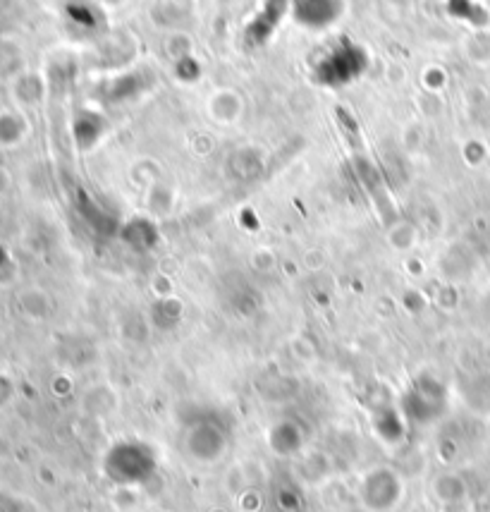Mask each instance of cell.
Masks as SVG:
<instances>
[{
    "mask_svg": "<svg viewBox=\"0 0 490 512\" xmlns=\"http://www.w3.org/2000/svg\"><path fill=\"white\" fill-rule=\"evenodd\" d=\"M228 446L230 434L216 419H196V422L187 424L185 434H182V450H185V455L192 457L194 462H201V465L218 462Z\"/></svg>",
    "mask_w": 490,
    "mask_h": 512,
    "instance_id": "obj_2",
    "label": "cell"
},
{
    "mask_svg": "<svg viewBox=\"0 0 490 512\" xmlns=\"http://www.w3.org/2000/svg\"><path fill=\"white\" fill-rule=\"evenodd\" d=\"M404 484L390 467H373L359 484V501L371 512H390L402 501Z\"/></svg>",
    "mask_w": 490,
    "mask_h": 512,
    "instance_id": "obj_3",
    "label": "cell"
},
{
    "mask_svg": "<svg viewBox=\"0 0 490 512\" xmlns=\"http://www.w3.org/2000/svg\"><path fill=\"white\" fill-rule=\"evenodd\" d=\"M103 469H106L108 479L120 486L146 484L153 477V472H156V453L137 441L115 443L108 450Z\"/></svg>",
    "mask_w": 490,
    "mask_h": 512,
    "instance_id": "obj_1",
    "label": "cell"
}]
</instances>
